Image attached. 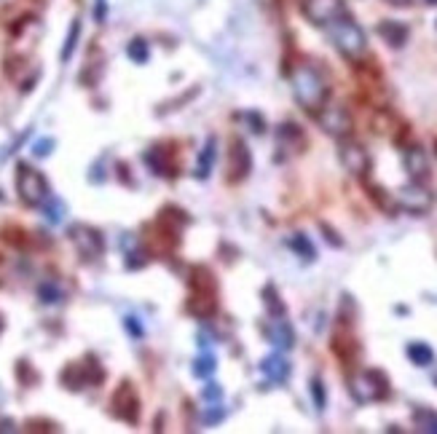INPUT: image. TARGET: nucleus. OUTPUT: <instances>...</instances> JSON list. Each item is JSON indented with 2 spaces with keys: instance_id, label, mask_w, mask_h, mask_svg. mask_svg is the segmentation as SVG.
<instances>
[{
  "instance_id": "obj_26",
  "label": "nucleus",
  "mask_w": 437,
  "mask_h": 434,
  "mask_svg": "<svg viewBox=\"0 0 437 434\" xmlns=\"http://www.w3.org/2000/svg\"><path fill=\"white\" fill-rule=\"evenodd\" d=\"M204 399H207V405H210V402H218V399H220V386H215V384L204 386Z\"/></svg>"
},
{
  "instance_id": "obj_20",
  "label": "nucleus",
  "mask_w": 437,
  "mask_h": 434,
  "mask_svg": "<svg viewBox=\"0 0 437 434\" xmlns=\"http://www.w3.org/2000/svg\"><path fill=\"white\" fill-rule=\"evenodd\" d=\"M413 421L421 432L437 434V411H427V408H424V411H416Z\"/></svg>"
},
{
  "instance_id": "obj_31",
  "label": "nucleus",
  "mask_w": 437,
  "mask_h": 434,
  "mask_svg": "<svg viewBox=\"0 0 437 434\" xmlns=\"http://www.w3.org/2000/svg\"><path fill=\"white\" fill-rule=\"evenodd\" d=\"M427 3H429V6H437V0H427Z\"/></svg>"
},
{
  "instance_id": "obj_24",
  "label": "nucleus",
  "mask_w": 437,
  "mask_h": 434,
  "mask_svg": "<svg viewBox=\"0 0 437 434\" xmlns=\"http://www.w3.org/2000/svg\"><path fill=\"white\" fill-rule=\"evenodd\" d=\"M215 357L212 354H207V357H198L196 359V365H194V372H196L198 378H207V375H212L215 372Z\"/></svg>"
},
{
  "instance_id": "obj_9",
  "label": "nucleus",
  "mask_w": 437,
  "mask_h": 434,
  "mask_svg": "<svg viewBox=\"0 0 437 434\" xmlns=\"http://www.w3.org/2000/svg\"><path fill=\"white\" fill-rule=\"evenodd\" d=\"M252 169V155H250V148L241 142V140H234V145L228 148V172H225V180L228 182H241Z\"/></svg>"
},
{
  "instance_id": "obj_14",
  "label": "nucleus",
  "mask_w": 437,
  "mask_h": 434,
  "mask_svg": "<svg viewBox=\"0 0 437 434\" xmlns=\"http://www.w3.org/2000/svg\"><path fill=\"white\" fill-rule=\"evenodd\" d=\"M115 405H118V415H121L124 421H129V424H134V421H137L140 399H137V391L131 389L129 384L118 389V394H115Z\"/></svg>"
},
{
  "instance_id": "obj_8",
  "label": "nucleus",
  "mask_w": 437,
  "mask_h": 434,
  "mask_svg": "<svg viewBox=\"0 0 437 434\" xmlns=\"http://www.w3.org/2000/svg\"><path fill=\"white\" fill-rule=\"evenodd\" d=\"M397 204H400L402 209L413 212V215H424V212L432 209L435 196H432L429 188H424V182H416L413 180L411 185H405V188L397 191Z\"/></svg>"
},
{
  "instance_id": "obj_29",
  "label": "nucleus",
  "mask_w": 437,
  "mask_h": 434,
  "mask_svg": "<svg viewBox=\"0 0 437 434\" xmlns=\"http://www.w3.org/2000/svg\"><path fill=\"white\" fill-rule=\"evenodd\" d=\"M102 19H105V0L97 3V22H102Z\"/></svg>"
},
{
  "instance_id": "obj_30",
  "label": "nucleus",
  "mask_w": 437,
  "mask_h": 434,
  "mask_svg": "<svg viewBox=\"0 0 437 434\" xmlns=\"http://www.w3.org/2000/svg\"><path fill=\"white\" fill-rule=\"evenodd\" d=\"M389 3H394V6H411V0H389Z\"/></svg>"
},
{
  "instance_id": "obj_32",
  "label": "nucleus",
  "mask_w": 437,
  "mask_h": 434,
  "mask_svg": "<svg viewBox=\"0 0 437 434\" xmlns=\"http://www.w3.org/2000/svg\"><path fill=\"white\" fill-rule=\"evenodd\" d=\"M0 330H3V322H0Z\"/></svg>"
},
{
  "instance_id": "obj_13",
  "label": "nucleus",
  "mask_w": 437,
  "mask_h": 434,
  "mask_svg": "<svg viewBox=\"0 0 437 434\" xmlns=\"http://www.w3.org/2000/svg\"><path fill=\"white\" fill-rule=\"evenodd\" d=\"M268 341L277 346V351H290L295 346V330L284 317H271L268 325Z\"/></svg>"
},
{
  "instance_id": "obj_23",
  "label": "nucleus",
  "mask_w": 437,
  "mask_h": 434,
  "mask_svg": "<svg viewBox=\"0 0 437 434\" xmlns=\"http://www.w3.org/2000/svg\"><path fill=\"white\" fill-rule=\"evenodd\" d=\"M311 399L317 405V411H325L328 405V391H325V384L319 378H311Z\"/></svg>"
},
{
  "instance_id": "obj_2",
  "label": "nucleus",
  "mask_w": 437,
  "mask_h": 434,
  "mask_svg": "<svg viewBox=\"0 0 437 434\" xmlns=\"http://www.w3.org/2000/svg\"><path fill=\"white\" fill-rule=\"evenodd\" d=\"M325 30H328L333 46H335L346 59L357 62V59L365 57V51H368V35H365V30L354 22L349 14L338 17V19L330 22Z\"/></svg>"
},
{
  "instance_id": "obj_5",
  "label": "nucleus",
  "mask_w": 437,
  "mask_h": 434,
  "mask_svg": "<svg viewBox=\"0 0 437 434\" xmlns=\"http://www.w3.org/2000/svg\"><path fill=\"white\" fill-rule=\"evenodd\" d=\"M314 115H317V124L322 126V131H328L330 137H335V140L351 137V131H354V118H351V113L344 105H325V108L317 110Z\"/></svg>"
},
{
  "instance_id": "obj_25",
  "label": "nucleus",
  "mask_w": 437,
  "mask_h": 434,
  "mask_svg": "<svg viewBox=\"0 0 437 434\" xmlns=\"http://www.w3.org/2000/svg\"><path fill=\"white\" fill-rule=\"evenodd\" d=\"M223 415H225V411L218 408V402H210V411L204 413V421H207V424H220Z\"/></svg>"
},
{
  "instance_id": "obj_18",
  "label": "nucleus",
  "mask_w": 437,
  "mask_h": 434,
  "mask_svg": "<svg viewBox=\"0 0 437 434\" xmlns=\"http://www.w3.org/2000/svg\"><path fill=\"white\" fill-rule=\"evenodd\" d=\"M378 32L389 41L392 46H402L405 44V38H408V30L402 27L400 22H384V24H378Z\"/></svg>"
},
{
  "instance_id": "obj_7",
  "label": "nucleus",
  "mask_w": 437,
  "mask_h": 434,
  "mask_svg": "<svg viewBox=\"0 0 437 434\" xmlns=\"http://www.w3.org/2000/svg\"><path fill=\"white\" fill-rule=\"evenodd\" d=\"M344 14H349L344 0H304V17L317 27H328Z\"/></svg>"
},
{
  "instance_id": "obj_3",
  "label": "nucleus",
  "mask_w": 437,
  "mask_h": 434,
  "mask_svg": "<svg viewBox=\"0 0 437 434\" xmlns=\"http://www.w3.org/2000/svg\"><path fill=\"white\" fill-rule=\"evenodd\" d=\"M351 397L357 402H381L389 397V378L381 370H360L357 375H351Z\"/></svg>"
},
{
  "instance_id": "obj_21",
  "label": "nucleus",
  "mask_w": 437,
  "mask_h": 434,
  "mask_svg": "<svg viewBox=\"0 0 437 434\" xmlns=\"http://www.w3.org/2000/svg\"><path fill=\"white\" fill-rule=\"evenodd\" d=\"M78 38H81V22L75 19V22L70 24V32H67L65 48H62V62H70V57H73V51L78 46Z\"/></svg>"
},
{
  "instance_id": "obj_15",
  "label": "nucleus",
  "mask_w": 437,
  "mask_h": 434,
  "mask_svg": "<svg viewBox=\"0 0 437 434\" xmlns=\"http://www.w3.org/2000/svg\"><path fill=\"white\" fill-rule=\"evenodd\" d=\"M405 354H408V359H411L413 365H418V368H427V365L435 362V351H432V346H429V343H421V341L408 343Z\"/></svg>"
},
{
  "instance_id": "obj_1",
  "label": "nucleus",
  "mask_w": 437,
  "mask_h": 434,
  "mask_svg": "<svg viewBox=\"0 0 437 434\" xmlns=\"http://www.w3.org/2000/svg\"><path fill=\"white\" fill-rule=\"evenodd\" d=\"M292 84V94L298 100V105L308 113H317L319 108H325L330 100V84L328 78L319 73V67L308 65V62H298L292 67L290 75Z\"/></svg>"
},
{
  "instance_id": "obj_16",
  "label": "nucleus",
  "mask_w": 437,
  "mask_h": 434,
  "mask_svg": "<svg viewBox=\"0 0 437 434\" xmlns=\"http://www.w3.org/2000/svg\"><path fill=\"white\" fill-rule=\"evenodd\" d=\"M287 247H290L301 261H306V263H311L314 258H317V249H314V244L308 241L306 234H292V236L287 239Z\"/></svg>"
},
{
  "instance_id": "obj_19",
  "label": "nucleus",
  "mask_w": 437,
  "mask_h": 434,
  "mask_svg": "<svg viewBox=\"0 0 437 434\" xmlns=\"http://www.w3.org/2000/svg\"><path fill=\"white\" fill-rule=\"evenodd\" d=\"M263 303H266V308H268V314H271V317H284V311H287L284 303L279 301V292H277L271 284L263 290Z\"/></svg>"
},
{
  "instance_id": "obj_17",
  "label": "nucleus",
  "mask_w": 437,
  "mask_h": 434,
  "mask_svg": "<svg viewBox=\"0 0 437 434\" xmlns=\"http://www.w3.org/2000/svg\"><path fill=\"white\" fill-rule=\"evenodd\" d=\"M212 161H215V137H210V142L204 145V151L198 153L196 177H210V172H212Z\"/></svg>"
},
{
  "instance_id": "obj_6",
  "label": "nucleus",
  "mask_w": 437,
  "mask_h": 434,
  "mask_svg": "<svg viewBox=\"0 0 437 434\" xmlns=\"http://www.w3.org/2000/svg\"><path fill=\"white\" fill-rule=\"evenodd\" d=\"M17 188L27 204H44L46 196H48V182L41 172L30 169L27 164H19V172H17Z\"/></svg>"
},
{
  "instance_id": "obj_11",
  "label": "nucleus",
  "mask_w": 437,
  "mask_h": 434,
  "mask_svg": "<svg viewBox=\"0 0 437 434\" xmlns=\"http://www.w3.org/2000/svg\"><path fill=\"white\" fill-rule=\"evenodd\" d=\"M70 236L75 241V247L81 249L84 258H100L102 255V236L97 231H91L86 225H75L70 231Z\"/></svg>"
},
{
  "instance_id": "obj_22",
  "label": "nucleus",
  "mask_w": 437,
  "mask_h": 434,
  "mask_svg": "<svg viewBox=\"0 0 437 434\" xmlns=\"http://www.w3.org/2000/svg\"><path fill=\"white\" fill-rule=\"evenodd\" d=\"M127 54H129V59H134V62H148V57H151V48H148V44L142 41V38H134L129 44V48H127Z\"/></svg>"
},
{
  "instance_id": "obj_10",
  "label": "nucleus",
  "mask_w": 437,
  "mask_h": 434,
  "mask_svg": "<svg viewBox=\"0 0 437 434\" xmlns=\"http://www.w3.org/2000/svg\"><path fill=\"white\" fill-rule=\"evenodd\" d=\"M402 164H405V172L411 180L416 182H424L429 174H432V167H429V155L421 145H408L402 151Z\"/></svg>"
},
{
  "instance_id": "obj_12",
  "label": "nucleus",
  "mask_w": 437,
  "mask_h": 434,
  "mask_svg": "<svg viewBox=\"0 0 437 434\" xmlns=\"http://www.w3.org/2000/svg\"><path fill=\"white\" fill-rule=\"evenodd\" d=\"M261 372L271 384H287L292 368H290V362H287V357H284L282 351H274V354H268L261 362Z\"/></svg>"
},
{
  "instance_id": "obj_4",
  "label": "nucleus",
  "mask_w": 437,
  "mask_h": 434,
  "mask_svg": "<svg viewBox=\"0 0 437 434\" xmlns=\"http://www.w3.org/2000/svg\"><path fill=\"white\" fill-rule=\"evenodd\" d=\"M338 158H341V164H344V169L354 177H360V180H365L368 174H371V153L368 148L362 145V142H357V140H351V137H344L341 140V145H338Z\"/></svg>"
},
{
  "instance_id": "obj_27",
  "label": "nucleus",
  "mask_w": 437,
  "mask_h": 434,
  "mask_svg": "<svg viewBox=\"0 0 437 434\" xmlns=\"http://www.w3.org/2000/svg\"><path fill=\"white\" fill-rule=\"evenodd\" d=\"M41 295H44L46 303H54V301H59V290H54V287H41Z\"/></svg>"
},
{
  "instance_id": "obj_28",
  "label": "nucleus",
  "mask_w": 437,
  "mask_h": 434,
  "mask_svg": "<svg viewBox=\"0 0 437 434\" xmlns=\"http://www.w3.org/2000/svg\"><path fill=\"white\" fill-rule=\"evenodd\" d=\"M48 151H51V142H48V140H44V142H38V148H35V153H38V155H46Z\"/></svg>"
}]
</instances>
